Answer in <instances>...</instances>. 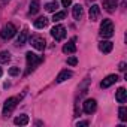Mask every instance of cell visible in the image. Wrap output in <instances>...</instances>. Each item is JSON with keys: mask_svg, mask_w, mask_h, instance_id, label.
Listing matches in <instances>:
<instances>
[{"mask_svg": "<svg viewBox=\"0 0 127 127\" xmlns=\"http://www.w3.org/2000/svg\"><path fill=\"white\" fill-rule=\"evenodd\" d=\"M100 34L103 37H112L114 36V24L111 20H103L100 26Z\"/></svg>", "mask_w": 127, "mask_h": 127, "instance_id": "cell-1", "label": "cell"}, {"mask_svg": "<svg viewBox=\"0 0 127 127\" xmlns=\"http://www.w3.org/2000/svg\"><path fill=\"white\" fill-rule=\"evenodd\" d=\"M51 34H52V37L55 40H63V39L66 37V29H64V26H61V24L54 26L51 29Z\"/></svg>", "mask_w": 127, "mask_h": 127, "instance_id": "cell-2", "label": "cell"}, {"mask_svg": "<svg viewBox=\"0 0 127 127\" xmlns=\"http://www.w3.org/2000/svg\"><path fill=\"white\" fill-rule=\"evenodd\" d=\"M15 33H17V27H15L12 23H9V24H6V26L2 29L0 36H2V39H11V37L15 36Z\"/></svg>", "mask_w": 127, "mask_h": 127, "instance_id": "cell-3", "label": "cell"}, {"mask_svg": "<svg viewBox=\"0 0 127 127\" xmlns=\"http://www.w3.org/2000/svg\"><path fill=\"white\" fill-rule=\"evenodd\" d=\"M30 45L37 51H43L45 46H46V42L42 36H32L30 37Z\"/></svg>", "mask_w": 127, "mask_h": 127, "instance_id": "cell-4", "label": "cell"}, {"mask_svg": "<svg viewBox=\"0 0 127 127\" xmlns=\"http://www.w3.org/2000/svg\"><path fill=\"white\" fill-rule=\"evenodd\" d=\"M26 58H27V64H29V67H30V69L36 67L39 63H42V60H43L42 57H37V55H36V54H33L32 51L26 54Z\"/></svg>", "mask_w": 127, "mask_h": 127, "instance_id": "cell-5", "label": "cell"}, {"mask_svg": "<svg viewBox=\"0 0 127 127\" xmlns=\"http://www.w3.org/2000/svg\"><path fill=\"white\" fill-rule=\"evenodd\" d=\"M82 108H84V112L85 114H93L97 108V102L94 99H87L84 103H82Z\"/></svg>", "mask_w": 127, "mask_h": 127, "instance_id": "cell-6", "label": "cell"}, {"mask_svg": "<svg viewBox=\"0 0 127 127\" xmlns=\"http://www.w3.org/2000/svg\"><path fill=\"white\" fill-rule=\"evenodd\" d=\"M18 97H9L6 102H5V105H3V114H8V112H11L15 106H17V103H18Z\"/></svg>", "mask_w": 127, "mask_h": 127, "instance_id": "cell-7", "label": "cell"}, {"mask_svg": "<svg viewBox=\"0 0 127 127\" xmlns=\"http://www.w3.org/2000/svg\"><path fill=\"white\" fill-rule=\"evenodd\" d=\"M117 81H118V76H117V75H108V76L100 82V87H102V88H108V87H111L112 84H115Z\"/></svg>", "mask_w": 127, "mask_h": 127, "instance_id": "cell-8", "label": "cell"}, {"mask_svg": "<svg viewBox=\"0 0 127 127\" xmlns=\"http://www.w3.org/2000/svg\"><path fill=\"white\" fill-rule=\"evenodd\" d=\"M63 52L64 54H73V52H76V45H75V37L73 39H70L64 46H63Z\"/></svg>", "mask_w": 127, "mask_h": 127, "instance_id": "cell-9", "label": "cell"}, {"mask_svg": "<svg viewBox=\"0 0 127 127\" xmlns=\"http://www.w3.org/2000/svg\"><path fill=\"white\" fill-rule=\"evenodd\" d=\"M99 48H100V51H102V52L109 54V52L112 51V48H114V43H112L111 40H103V42H100Z\"/></svg>", "mask_w": 127, "mask_h": 127, "instance_id": "cell-10", "label": "cell"}, {"mask_svg": "<svg viewBox=\"0 0 127 127\" xmlns=\"http://www.w3.org/2000/svg\"><path fill=\"white\" fill-rule=\"evenodd\" d=\"M99 17H100V8H99L97 5H93V6L90 8V20H91V21H97Z\"/></svg>", "mask_w": 127, "mask_h": 127, "instance_id": "cell-11", "label": "cell"}, {"mask_svg": "<svg viewBox=\"0 0 127 127\" xmlns=\"http://www.w3.org/2000/svg\"><path fill=\"white\" fill-rule=\"evenodd\" d=\"M115 99L120 102V103H124L126 100H127V91H126V88H118V91H117V94H115Z\"/></svg>", "mask_w": 127, "mask_h": 127, "instance_id": "cell-12", "label": "cell"}, {"mask_svg": "<svg viewBox=\"0 0 127 127\" xmlns=\"http://www.w3.org/2000/svg\"><path fill=\"white\" fill-rule=\"evenodd\" d=\"M103 8L108 12H114L117 8V0H103Z\"/></svg>", "mask_w": 127, "mask_h": 127, "instance_id": "cell-13", "label": "cell"}, {"mask_svg": "<svg viewBox=\"0 0 127 127\" xmlns=\"http://www.w3.org/2000/svg\"><path fill=\"white\" fill-rule=\"evenodd\" d=\"M48 26V18L46 17H39L37 20H34V27L36 29H45Z\"/></svg>", "mask_w": 127, "mask_h": 127, "instance_id": "cell-14", "label": "cell"}, {"mask_svg": "<svg viewBox=\"0 0 127 127\" xmlns=\"http://www.w3.org/2000/svg\"><path fill=\"white\" fill-rule=\"evenodd\" d=\"M14 123H15L17 126H27V124H29V115L23 114V115L17 117V118L14 120Z\"/></svg>", "mask_w": 127, "mask_h": 127, "instance_id": "cell-15", "label": "cell"}, {"mask_svg": "<svg viewBox=\"0 0 127 127\" xmlns=\"http://www.w3.org/2000/svg\"><path fill=\"white\" fill-rule=\"evenodd\" d=\"M40 9V2L39 0H32L30 2V8H29V12L30 14H37Z\"/></svg>", "mask_w": 127, "mask_h": 127, "instance_id": "cell-16", "label": "cell"}, {"mask_svg": "<svg viewBox=\"0 0 127 127\" xmlns=\"http://www.w3.org/2000/svg\"><path fill=\"white\" fill-rule=\"evenodd\" d=\"M82 14H84L82 6H81V5H75V6H73V18L79 21V20L82 18Z\"/></svg>", "mask_w": 127, "mask_h": 127, "instance_id": "cell-17", "label": "cell"}, {"mask_svg": "<svg viewBox=\"0 0 127 127\" xmlns=\"http://www.w3.org/2000/svg\"><path fill=\"white\" fill-rule=\"evenodd\" d=\"M27 37H29V30H27V29H24V30L20 33L18 39H17V45H24V43H26V40H27Z\"/></svg>", "mask_w": 127, "mask_h": 127, "instance_id": "cell-18", "label": "cell"}, {"mask_svg": "<svg viewBox=\"0 0 127 127\" xmlns=\"http://www.w3.org/2000/svg\"><path fill=\"white\" fill-rule=\"evenodd\" d=\"M72 76V72H69V70H63V72H60L58 73V76H57V82H63V81H66L67 78H70Z\"/></svg>", "mask_w": 127, "mask_h": 127, "instance_id": "cell-19", "label": "cell"}, {"mask_svg": "<svg viewBox=\"0 0 127 127\" xmlns=\"http://www.w3.org/2000/svg\"><path fill=\"white\" fill-rule=\"evenodd\" d=\"M64 17H66V12H64V11H61V12H54L52 21H54V23H58V21H61V20H64Z\"/></svg>", "mask_w": 127, "mask_h": 127, "instance_id": "cell-20", "label": "cell"}, {"mask_svg": "<svg viewBox=\"0 0 127 127\" xmlns=\"http://www.w3.org/2000/svg\"><path fill=\"white\" fill-rule=\"evenodd\" d=\"M45 9H46L48 12H57V9H58V3H57V2H51V3L45 5Z\"/></svg>", "mask_w": 127, "mask_h": 127, "instance_id": "cell-21", "label": "cell"}, {"mask_svg": "<svg viewBox=\"0 0 127 127\" xmlns=\"http://www.w3.org/2000/svg\"><path fill=\"white\" fill-rule=\"evenodd\" d=\"M11 60V54L8 51H3V52H0V63H8Z\"/></svg>", "mask_w": 127, "mask_h": 127, "instance_id": "cell-22", "label": "cell"}, {"mask_svg": "<svg viewBox=\"0 0 127 127\" xmlns=\"http://www.w3.org/2000/svg\"><path fill=\"white\" fill-rule=\"evenodd\" d=\"M118 114H120V120L121 121H127V108L126 106H121Z\"/></svg>", "mask_w": 127, "mask_h": 127, "instance_id": "cell-23", "label": "cell"}, {"mask_svg": "<svg viewBox=\"0 0 127 127\" xmlns=\"http://www.w3.org/2000/svg\"><path fill=\"white\" fill-rule=\"evenodd\" d=\"M76 63H78V58H76V57H69V58H67V64H69V66H75Z\"/></svg>", "mask_w": 127, "mask_h": 127, "instance_id": "cell-24", "label": "cell"}, {"mask_svg": "<svg viewBox=\"0 0 127 127\" xmlns=\"http://www.w3.org/2000/svg\"><path fill=\"white\" fill-rule=\"evenodd\" d=\"M18 73H20V69H18V67H11V69H9V75L15 76V75H18Z\"/></svg>", "mask_w": 127, "mask_h": 127, "instance_id": "cell-25", "label": "cell"}, {"mask_svg": "<svg viewBox=\"0 0 127 127\" xmlns=\"http://www.w3.org/2000/svg\"><path fill=\"white\" fill-rule=\"evenodd\" d=\"M61 5L64 6V8H67V6L72 5V0H61Z\"/></svg>", "mask_w": 127, "mask_h": 127, "instance_id": "cell-26", "label": "cell"}, {"mask_svg": "<svg viewBox=\"0 0 127 127\" xmlns=\"http://www.w3.org/2000/svg\"><path fill=\"white\" fill-rule=\"evenodd\" d=\"M76 126H78V127H84V126H88V121H79Z\"/></svg>", "mask_w": 127, "mask_h": 127, "instance_id": "cell-27", "label": "cell"}, {"mask_svg": "<svg viewBox=\"0 0 127 127\" xmlns=\"http://www.w3.org/2000/svg\"><path fill=\"white\" fill-rule=\"evenodd\" d=\"M120 70H121V72L126 70V63H121V64H120Z\"/></svg>", "mask_w": 127, "mask_h": 127, "instance_id": "cell-28", "label": "cell"}, {"mask_svg": "<svg viewBox=\"0 0 127 127\" xmlns=\"http://www.w3.org/2000/svg\"><path fill=\"white\" fill-rule=\"evenodd\" d=\"M6 2H9V0H0V3H2V5H5Z\"/></svg>", "mask_w": 127, "mask_h": 127, "instance_id": "cell-29", "label": "cell"}, {"mask_svg": "<svg viewBox=\"0 0 127 127\" xmlns=\"http://www.w3.org/2000/svg\"><path fill=\"white\" fill-rule=\"evenodd\" d=\"M3 75V70H2V67H0V76H2Z\"/></svg>", "mask_w": 127, "mask_h": 127, "instance_id": "cell-30", "label": "cell"}]
</instances>
